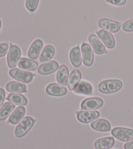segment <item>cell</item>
<instances>
[{
    "label": "cell",
    "mask_w": 133,
    "mask_h": 149,
    "mask_svg": "<svg viewBox=\"0 0 133 149\" xmlns=\"http://www.w3.org/2000/svg\"><path fill=\"white\" fill-rule=\"evenodd\" d=\"M46 92L47 94L51 96L60 97L67 94L68 90L62 85L57 83H51L47 85Z\"/></svg>",
    "instance_id": "obj_13"
},
{
    "label": "cell",
    "mask_w": 133,
    "mask_h": 149,
    "mask_svg": "<svg viewBox=\"0 0 133 149\" xmlns=\"http://www.w3.org/2000/svg\"><path fill=\"white\" fill-rule=\"evenodd\" d=\"M39 0H25V7L29 12L35 11L38 7Z\"/></svg>",
    "instance_id": "obj_27"
},
{
    "label": "cell",
    "mask_w": 133,
    "mask_h": 149,
    "mask_svg": "<svg viewBox=\"0 0 133 149\" xmlns=\"http://www.w3.org/2000/svg\"><path fill=\"white\" fill-rule=\"evenodd\" d=\"M7 100L9 102L13 103L14 105L20 106H25L27 105V99L22 94L19 93H12L8 95Z\"/></svg>",
    "instance_id": "obj_25"
},
{
    "label": "cell",
    "mask_w": 133,
    "mask_h": 149,
    "mask_svg": "<svg viewBox=\"0 0 133 149\" xmlns=\"http://www.w3.org/2000/svg\"><path fill=\"white\" fill-rule=\"evenodd\" d=\"M55 52V50L53 46L51 45H46L42 49L41 54L40 55L39 60L40 61V62L44 63L49 62L54 56Z\"/></svg>",
    "instance_id": "obj_22"
},
{
    "label": "cell",
    "mask_w": 133,
    "mask_h": 149,
    "mask_svg": "<svg viewBox=\"0 0 133 149\" xmlns=\"http://www.w3.org/2000/svg\"><path fill=\"white\" fill-rule=\"evenodd\" d=\"M70 60L73 67L79 68L81 65V50L79 46L72 48L70 52Z\"/></svg>",
    "instance_id": "obj_19"
},
{
    "label": "cell",
    "mask_w": 133,
    "mask_h": 149,
    "mask_svg": "<svg viewBox=\"0 0 133 149\" xmlns=\"http://www.w3.org/2000/svg\"><path fill=\"white\" fill-rule=\"evenodd\" d=\"M104 101L101 97H89L82 101L81 104V108L84 111H94L102 107Z\"/></svg>",
    "instance_id": "obj_6"
},
{
    "label": "cell",
    "mask_w": 133,
    "mask_h": 149,
    "mask_svg": "<svg viewBox=\"0 0 133 149\" xmlns=\"http://www.w3.org/2000/svg\"><path fill=\"white\" fill-rule=\"evenodd\" d=\"M92 128L97 132H108L111 130L110 123L105 119L98 118L90 124Z\"/></svg>",
    "instance_id": "obj_17"
},
{
    "label": "cell",
    "mask_w": 133,
    "mask_h": 149,
    "mask_svg": "<svg viewBox=\"0 0 133 149\" xmlns=\"http://www.w3.org/2000/svg\"><path fill=\"white\" fill-rule=\"evenodd\" d=\"M25 112V107L23 106H19V107H16L10 115L9 120H8V123L12 125L18 124L24 118Z\"/></svg>",
    "instance_id": "obj_15"
},
{
    "label": "cell",
    "mask_w": 133,
    "mask_h": 149,
    "mask_svg": "<svg viewBox=\"0 0 133 149\" xmlns=\"http://www.w3.org/2000/svg\"><path fill=\"white\" fill-rule=\"evenodd\" d=\"M5 98V92L3 88H0V108L1 107V106L3 103Z\"/></svg>",
    "instance_id": "obj_31"
},
{
    "label": "cell",
    "mask_w": 133,
    "mask_h": 149,
    "mask_svg": "<svg viewBox=\"0 0 133 149\" xmlns=\"http://www.w3.org/2000/svg\"><path fill=\"white\" fill-rule=\"evenodd\" d=\"M69 70L66 65H61L58 69L56 80L57 82L62 86H66L69 80Z\"/></svg>",
    "instance_id": "obj_18"
},
{
    "label": "cell",
    "mask_w": 133,
    "mask_h": 149,
    "mask_svg": "<svg viewBox=\"0 0 133 149\" xmlns=\"http://www.w3.org/2000/svg\"><path fill=\"white\" fill-rule=\"evenodd\" d=\"M9 74L12 79L25 84L31 82L33 81L34 77H35V74L30 71L22 70L20 68L11 69L9 70Z\"/></svg>",
    "instance_id": "obj_3"
},
{
    "label": "cell",
    "mask_w": 133,
    "mask_h": 149,
    "mask_svg": "<svg viewBox=\"0 0 133 149\" xmlns=\"http://www.w3.org/2000/svg\"><path fill=\"white\" fill-rule=\"evenodd\" d=\"M59 68L58 62L55 60L42 63L38 68V73L42 75H47L55 72Z\"/></svg>",
    "instance_id": "obj_14"
},
{
    "label": "cell",
    "mask_w": 133,
    "mask_h": 149,
    "mask_svg": "<svg viewBox=\"0 0 133 149\" xmlns=\"http://www.w3.org/2000/svg\"><path fill=\"white\" fill-rule=\"evenodd\" d=\"M122 29L127 32H132L133 31V19H131L125 22L122 25Z\"/></svg>",
    "instance_id": "obj_28"
},
{
    "label": "cell",
    "mask_w": 133,
    "mask_h": 149,
    "mask_svg": "<svg viewBox=\"0 0 133 149\" xmlns=\"http://www.w3.org/2000/svg\"><path fill=\"white\" fill-rule=\"evenodd\" d=\"M10 45V46L7 57V62L8 67L10 69H13L15 68L21 58L22 52L17 45H12L11 43Z\"/></svg>",
    "instance_id": "obj_4"
},
{
    "label": "cell",
    "mask_w": 133,
    "mask_h": 149,
    "mask_svg": "<svg viewBox=\"0 0 133 149\" xmlns=\"http://www.w3.org/2000/svg\"><path fill=\"white\" fill-rule=\"evenodd\" d=\"M43 47L44 43L42 40L40 39L34 40L29 47L27 52V56L31 60H36L40 55Z\"/></svg>",
    "instance_id": "obj_11"
},
{
    "label": "cell",
    "mask_w": 133,
    "mask_h": 149,
    "mask_svg": "<svg viewBox=\"0 0 133 149\" xmlns=\"http://www.w3.org/2000/svg\"><path fill=\"white\" fill-rule=\"evenodd\" d=\"M106 1L117 6H121L125 4L127 0H106Z\"/></svg>",
    "instance_id": "obj_30"
},
{
    "label": "cell",
    "mask_w": 133,
    "mask_h": 149,
    "mask_svg": "<svg viewBox=\"0 0 133 149\" xmlns=\"http://www.w3.org/2000/svg\"><path fill=\"white\" fill-rule=\"evenodd\" d=\"M124 149H133V139L124 145Z\"/></svg>",
    "instance_id": "obj_32"
},
{
    "label": "cell",
    "mask_w": 133,
    "mask_h": 149,
    "mask_svg": "<svg viewBox=\"0 0 133 149\" xmlns=\"http://www.w3.org/2000/svg\"><path fill=\"white\" fill-rule=\"evenodd\" d=\"M77 120L81 123L88 124L98 119L100 116V113L97 111H81L76 113Z\"/></svg>",
    "instance_id": "obj_7"
},
{
    "label": "cell",
    "mask_w": 133,
    "mask_h": 149,
    "mask_svg": "<svg viewBox=\"0 0 133 149\" xmlns=\"http://www.w3.org/2000/svg\"><path fill=\"white\" fill-rule=\"evenodd\" d=\"M9 49V46L8 43H6V42L0 43V58L5 56L7 54Z\"/></svg>",
    "instance_id": "obj_29"
},
{
    "label": "cell",
    "mask_w": 133,
    "mask_h": 149,
    "mask_svg": "<svg viewBox=\"0 0 133 149\" xmlns=\"http://www.w3.org/2000/svg\"><path fill=\"white\" fill-rule=\"evenodd\" d=\"M111 134L122 142H129L133 139V130L127 127H114L111 131Z\"/></svg>",
    "instance_id": "obj_5"
},
{
    "label": "cell",
    "mask_w": 133,
    "mask_h": 149,
    "mask_svg": "<svg viewBox=\"0 0 133 149\" xmlns=\"http://www.w3.org/2000/svg\"><path fill=\"white\" fill-rule=\"evenodd\" d=\"M8 92L12 93H25L27 92V86L25 84L17 81H11L8 82L5 86Z\"/></svg>",
    "instance_id": "obj_23"
},
{
    "label": "cell",
    "mask_w": 133,
    "mask_h": 149,
    "mask_svg": "<svg viewBox=\"0 0 133 149\" xmlns=\"http://www.w3.org/2000/svg\"><path fill=\"white\" fill-rule=\"evenodd\" d=\"M96 33L101 41L108 49H112L115 47V39L111 33L105 30H100L96 31Z\"/></svg>",
    "instance_id": "obj_12"
},
{
    "label": "cell",
    "mask_w": 133,
    "mask_h": 149,
    "mask_svg": "<svg viewBox=\"0 0 133 149\" xmlns=\"http://www.w3.org/2000/svg\"><path fill=\"white\" fill-rule=\"evenodd\" d=\"M88 41L94 52L98 55L107 54L105 45L101 41L100 39L95 34H91L88 37Z\"/></svg>",
    "instance_id": "obj_10"
},
{
    "label": "cell",
    "mask_w": 133,
    "mask_h": 149,
    "mask_svg": "<svg viewBox=\"0 0 133 149\" xmlns=\"http://www.w3.org/2000/svg\"><path fill=\"white\" fill-rule=\"evenodd\" d=\"M81 73L78 70H74L70 73L68 82V89L72 91L75 88L81 79Z\"/></svg>",
    "instance_id": "obj_24"
},
{
    "label": "cell",
    "mask_w": 133,
    "mask_h": 149,
    "mask_svg": "<svg viewBox=\"0 0 133 149\" xmlns=\"http://www.w3.org/2000/svg\"><path fill=\"white\" fill-rule=\"evenodd\" d=\"M81 53L82 62L86 67H90L94 63V55L92 48L89 44L83 42L81 45Z\"/></svg>",
    "instance_id": "obj_8"
},
{
    "label": "cell",
    "mask_w": 133,
    "mask_h": 149,
    "mask_svg": "<svg viewBox=\"0 0 133 149\" xmlns=\"http://www.w3.org/2000/svg\"><path fill=\"white\" fill-rule=\"evenodd\" d=\"M123 86V83L118 79H108L101 82L98 85L99 91L104 94H113L118 92Z\"/></svg>",
    "instance_id": "obj_1"
},
{
    "label": "cell",
    "mask_w": 133,
    "mask_h": 149,
    "mask_svg": "<svg viewBox=\"0 0 133 149\" xmlns=\"http://www.w3.org/2000/svg\"><path fill=\"white\" fill-rule=\"evenodd\" d=\"M93 92H94V88L92 84L85 81H80L77 86L73 90V92L75 94L79 95H91Z\"/></svg>",
    "instance_id": "obj_16"
},
{
    "label": "cell",
    "mask_w": 133,
    "mask_h": 149,
    "mask_svg": "<svg viewBox=\"0 0 133 149\" xmlns=\"http://www.w3.org/2000/svg\"><path fill=\"white\" fill-rule=\"evenodd\" d=\"M1 20H0V30H1Z\"/></svg>",
    "instance_id": "obj_33"
},
{
    "label": "cell",
    "mask_w": 133,
    "mask_h": 149,
    "mask_svg": "<svg viewBox=\"0 0 133 149\" xmlns=\"http://www.w3.org/2000/svg\"><path fill=\"white\" fill-rule=\"evenodd\" d=\"M15 109V105L11 102L5 103L0 108V121L5 120Z\"/></svg>",
    "instance_id": "obj_26"
},
{
    "label": "cell",
    "mask_w": 133,
    "mask_h": 149,
    "mask_svg": "<svg viewBox=\"0 0 133 149\" xmlns=\"http://www.w3.org/2000/svg\"><path fill=\"white\" fill-rule=\"evenodd\" d=\"M18 67L27 71H34L38 68V64L36 61L30 58H21L18 63Z\"/></svg>",
    "instance_id": "obj_21"
},
{
    "label": "cell",
    "mask_w": 133,
    "mask_h": 149,
    "mask_svg": "<svg viewBox=\"0 0 133 149\" xmlns=\"http://www.w3.org/2000/svg\"><path fill=\"white\" fill-rule=\"evenodd\" d=\"M98 26L102 30L108 31L109 32L116 33L121 28V24L115 20H112L107 18H101L98 21Z\"/></svg>",
    "instance_id": "obj_9"
},
{
    "label": "cell",
    "mask_w": 133,
    "mask_h": 149,
    "mask_svg": "<svg viewBox=\"0 0 133 149\" xmlns=\"http://www.w3.org/2000/svg\"><path fill=\"white\" fill-rule=\"evenodd\" d=\"M36 120H34L31 116H25L21 120L16 126L14 130L15 136L18 138L23 137L27 134L36 122Z\"/></svg>",
    "instance_id": "obj_2"
},
{
    "label": "cell",
    "mask_w": 133,
    "mask_h": 149,
    "mask_svg": "<svg viewBox=\"0 0 133 149\" xmlns=\"http://www.w3.org/2000/svg\"><path fill=\"white\" fill-rule=\"evenodd\" d=\"M115 140L112 137H106L100 138L94 143L95 149H110L114 147Z\"/></svg>",
    "instance_id": "obj_20"
}]
</instances>
